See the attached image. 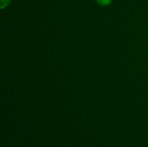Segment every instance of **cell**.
Returning <instances> with one entry per match:
<instances>
[{
  "label": "cell",
  "instance_id": "cell-2",
  "mask_svg": "<svg viewBox=\"0 0 148 147\" xmlns=\"http://www.w3.org/2000/svg\"><path fill=\"white\" fill-rule=\"evenodd\" d=\"M9 2H10V0H1V8L3 9L5 6H7Z\"/></svg>",
  "mask_w": 148,
  "mask_h": 147
},
{
  "label": "cell",
  "instance_id": "cell-1",
  "mask_svg": "<svg viewBox=\"0 0 148 147\" xmlns=\"http://www.w3.org/2000/svg\"><path fill=\"white\" fill-rule=\"evenodd\" d=\"M100 4H101V5H108L110 3H111V1L112 0H96Z\"/></svg>",
  "mask_w": 148,
  "mask_h": 147
}]
</instances>
